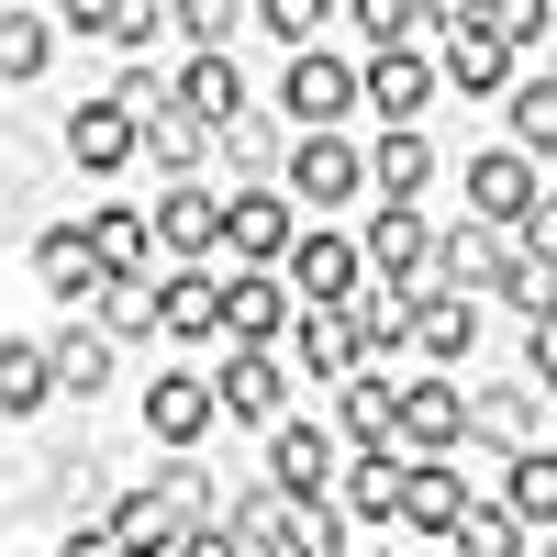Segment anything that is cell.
<instances>
[{"label": "cell", "instance_id": "cell-33", "mask_svg": "<svg viewBox=\"0 0 557 557\" xmlns=\"http://www.w3.org/2000/svg\"><path fill=\"white\" fill-rule=\"evenodd\" d=\"M45 57H57V23H45V12H0V78H45Z\"/></svg>", "mask_w": 557, "mask_h": 557}, {"label": "cell", "instance_id": "cell-11", "mask_svg": "<svg viewBox=\"0 0 557 557\" xmlns=\"http://www.w3.org/2000/svg\"><path fill=\"white\" fill-rule=\"evenodd\" d=\"M223 246H235L246 268H290V212H278V190H235V201H223Z\"/></svg>", "mask_w": 557, "mask_h": 557}, {"label": "cell", "instance_id": "cell-2", "mask_svg": "<svg viewBox=\"0 0 557 557\" xmlns=\"http://www.w3.org/2000/svg\"><path fill=\"white\" fill-rule=\"evenodd\" d=\"M278 101H290V123L335 134V123L357 112V67H346V57H323V45H301V57H290V78H278Z\"/></svg>", "mask_w": 557, "mask_h": 557}, {"label": "cell", "instance_id": "cell-32", "mask_svg": "<svg viewBox=\"0 0 557 557\" xmlns=\"http://www.w3.org/2000/svg\"><path fill=\"white\" fill-rule=\"evenodd\" d=\"M45 357H57V391H112V335H101V323H78V335H57Z\"/></svg>", "mask_w": 557, "mask_h": 557}, {"label": "cell", "instance_id": "cell-7", "mask_svg": "<svg viewBox=\"0 0 557 557\" xmlns=\"http://www.w3.org/2000/svg\"><path fill=\"white\" fill-rule=\"evenodd\" d=\"M146 235H157V246H168L178 268H201V257L223 246V201L201 190V178H178V190H168V201L146 212Z\"/></svg>", "mask_w": 557, "mask_h": 557}, {"label": "cell", "instance_id": "cell-5", "mask_svg": "<svg viewBox=\"0 0 557 557\" xmlns=\"http://www.w3.org/2000/svg\"><path fill=\"white\" fill-rule=\"evenodd\" d=\"M357 190H368V157L346 146V134H301V146H290V201L335 212V201H357Z\"/></svg>", "mask_w": 557, "mask_h": 557}, {"label": "cell", "instance_id": "cell-35", "mask_svg": "<svg viewBox=\"0 0 557 557\" xmlns=\"http://www.w3.org/2000/svg\"><path fill=\"white\" fill-rule=\"evenodd\" d=\"M513 157H557V89H513Z\"/></svg>", "mask_w": 557, "mask_h": 557}, {"label": "cell", "instance_id": "cell-29", "mask_svg": "<svg viewBox=\"0 0 557 557\" xmlns=\"http://www.w3.org/2000/svg\"><path fill=\"white\" fill-rule=\"evenodd\" d=\"M412 346H424L435 368H457V357L480 346V312H469V301H446V290H424V312H412Z\"/></svg>", "mask_w": 557, "mask_h": 557}, {"label": "cell", "instance_id": "cell-26", "mask_svg": "<svg viewBox=\"0 0 557 557\" xmlns=\"http://www.w3.org/2000/svg\"><path fill=\"white\" fill-rule=\"evenodd\" d=\"M78 312L101 323L112 346H123V335H157V278H101V290H89Z\"/></svg>", "mask_w": 557, "mask_h": 557}, {"label": "cell", "instance_id": "cell-17", "mask_svg": "<svg viewBox=\"0 0 557 557\" xmlns=\"http://www.w3.org/2000/svg\"><path fill=\"white\" fill-rule=\"evenodd\" d=\"M469 212L491 223V235H513V223L535 212V168H524L513 146H502V157H480V168H469Z\"/></svg>", "mask_w": 557, "mask_h": 557}, {"label": "cell", "instance_id": "cell-36", "mask_svg": "<svg viewBox=\"0 0 557 557\" xmlns=\"http://www.w3.org/2000/svg\"><path fill=\"white\" fill-rule=\"evenodd\" d=\"M201 146H212V134H201L190 112H168V123H146V157H157V168H178V178L201 168Z\"/></svg>", "mask_w": 557, "mask_h": 557}, {"label": "cell", "instance_id": "cell-44", "mask_svg": "<svg viewBox=\"0 0 557 557\" xmlns=\"http://www.w3.org/2000/svg\"><path fill=\"white\" fill-rule=\"evenodd\" d=\"M546 557H557V546H546Z\"/></svg>", "mask_w": 557, "mask_h": 557}, {"label": "cell", "instance_id": "cell-37", "mask_svg": "<svg viewBox=\"0 0 557 557\" xmlns=\"http://www.w3.org/2000/svg\"><path fill=\"white\" fill-rule=\"evenodd\" d=\"M480 34H502V45H546L557 23H546V0H480Z\"/></svg>", "mask_w": 557, "mask_h": 557}, {"label": "cell", "instance_id": "cell-1", "mask_svg": "<svg viewBox=\"0 0 557 557\" xmlns=\"http://www.w3.org/2000/svg\"><path fill=\"white\" fill-rule=\"evenodd\" d=\"M178 535H190V491L178 480H134L112 502V546L123 557H178Z\"/></svg>", "mask_w": 557, "mask_h": 557}, {"label": "cell", "instance_id": "cell-25", "mask_svg": "<svg viewBox=\"0 0 557 557\" xmlns=\"http://www.w3.org/2000/svg\"><path fill=\"white\" fill-rule=\"evenodd\" d=\"M502 480H513V491H502V513H513V524H546V535H557V446H524Z\"/></svg>", "mask_w": 557, "mask_h": 557}, {"label": "cell", "instance_id": "cell-23", "mask_svg": "<svg viewBox=\"0 0 557 557\" xmlns=\"http://www.w3.org/2000/svg\"><path fill=\"white\" fill-rule=\"evenodd\" d=\"M335 412H346V435H357V457H380V446H391V424H401V391L380 380V368H357V380L335 391Z\"/></svg>", "mask_w": 557, "mask_h": 557}, {"label": "cell", "instance_id": "cell-18", "mask_svg": "<svg viewBox=\"0 0 557 557\" xmlns=\"http://www.w3.org/2000/svg\"><path fill=\"white\" fill-rule=\"evenodd\" d=\"M435 78H457V89H502V78H513V45L480 34V0H457V34H446V67Z\"/></svg>", "mask_w": 557, "mask_h": 557}, {"label": "cell", "instance_id": "cell-42", "mask_svg": "<svg viewBox=\"0 0 557 557\" xmlns=\"http://www.w3.org/2000/svg\"><path fill=\"white\" fill-rule=\"evenodd\" d=\"M57 557H123V546H112V524H89V535H67Z\"/></svg>", "mask_w": 557, "mask_h": 557}, {"label": "cell", "instance_id": "cell-3", "mask_svg": "<svg viewBox=\"0 0 557 557\" xmlns=\"http://www.w3.org/2000/svg\"><path fill=\"white\" fill-rule=\"evenodd\" d=\"M368 268L391 278V290H435V223L424 212H368Z\"/></svg>", "mask_w": 557, "mask_h": 557}, {"label": "cell", "instance_id": "cell-15", "mask_svg": "<svg viewBox=\"0 0 557 557\" xmlns=\"http://www.w3.org/2000/svg\"><path fill=\"white\" fill-rule=\"evenodd\" d=\"M157 335H178V346H212V335H223V278H201V268L157 278Z\"/></svg>", "mask_w": 557, "mask_h": 557}, {"label": "cell", "instance_id": "cell-27", "mask_svg": "<svg viewBox=\"0 0 557 557\" xmlns=\"http://www.w3.org/2000/svg\"><path fill=\"white\" fill-rule=\"evenodd\" d=\"M346 312H357V346L380 357V346H401V335H412V312H424V290H391V278H368V290H357Z\"/></svg>", "mask_w": 557, "mask_h": 557}, {"label": "cell", "instance_id": "cell-14", "mask_svg": "<svg viewBox=\"0 0 557 557\" xmlns=\"http://www.w3.org/2000/svg\"><path fill=\"white\" fill-rule=\"evenodd\" d=\"M457 513H469V480H457L446 457H412L401 469V524L412 535H457Z\"/></svg>", "mask_w": 557, "mask_h": 557}, {"label": "cell", "instance_id": "cell-21", "mask_svg": "<svg viewBox=\"0 0 557 557\" xmlns=\"http://www.w3.org/2000/svg\"><path fill=\"white\" fill-rule=\"evenodd\" d=\"M34 268H45V290H57V301H89V290H101V246H89V223H57V235L34 246Z\"/></svg>", "mask_w": 557, "mask_h": 557}, {"label": "cell", "instance_id": "cell-31", "mask_svg": "<svg viewBox=\"0 0 557 557\" xmlns=\"http://www.w3.org/2000/svg\"><path fill=\"white\" fill-rule=\"evenodd\" d=\"M57 401V357L45 346H0V412H45Z\"/></svg>", "mask_w": 557, "mask_h": 557}, {"label": "cell", "instance_id": "cell-20", "mask_svg": "<svg viewBox=\"0 0 557 557\" xmlns=\"http://www.w3.org/2000/svg\"><path fill=\"white\" fill-rule=\"evenodd\" d=\"M212 412H223V401H212V380H190V368L146 391V424H157L168 446H201V435H212Z\"/></svg>", "mask_w": 557, "mask_h": 557}, {"label": "cell", "instance_id": "cell-9", "mask_svg": "<svg viewBox=\"0 0 557 557\" xmlns=\"http://www.w3.org/2000/svg\"><path fill=\"white\" fill-rule=\"evenodd\" d=\"M357 101L380 112V134H412V112L435 101V67L412 57V45H401V57H368V78H357Z\"/></svg>", "mask_w": 557, "mask_h": 557}, {"label": "cell", "instance_id": "cell-41", "mask_svg": "<svg viewBox=\"0 0 557 557\" xmlns=\"http://www.w3.org/2000/svg\"><path fill=\"white\" fill-rule=\"evenodd\" d=\"M524 368H535V380H557V323H535V335H524Z\"/></svg>", "mask_w": 557, "mask_h": 557}, {"label": "cell", "instance_id": "cell-28", "mask_svg": "<svg viewBox=\"0 0 557 557\" xmlns=\"http://www.w3.org/2000/svg\"><path fill=\"white\" fill-rule=\"evenodd\" d=\"M368 168H380V201L412 212V190L435 178V146H424V134H380V146H368Z\"/></svg>", "mask_w": 557, "mask_h": 557}, {"label": "cell", "instance_id": "cell-19", "mask_svg": "<svg viewBox=\"0 0 557 557\" xmlns=\"http://www.w3.org/2000/svg\"><path fill=\"white\" fill-rule=\"evenodd\" d=\"M268 480H278V502H312V491H335V446H323L312 424H278V435H268Z\"/></svg>", "mask_w": 557, "mask_h": 557}, {"label": "cell", "instance_id": "cell-43", "mask_svg": "<svg viewBox=\"0 0 557 557\" xmlns=\"http://www.w3.org/2000/svg\"><path fill=\"white\" fill-rule=\"evenodd\" d=\"M368 557H380V546H368Z\"/></svg>", "mask_w": 557, "mask_h": 557}, {"label": "cell", "instance_id": "cell-38", "mask_svg": "<svg viewBox=\"0 0 557 557\" xmlns=\"http://www.w3.org/2000/svg\"><path fill=\"white\" fill-rule=\"evenodd\" d=\"M469 435H502V446L524 457V435H535V412H524L513 391H491V401H469Z\"/></svg>", "mask_w": 557, "mask_h": 557}, {"label": "cell", "instance_id": "cell-39", "mask_svg": "<svg viewBox=\"0 0 557 557\" xmlns=\"http://www.w3.org/2000/svg\"><path fill=\"white\" fill-rule=\"evenodd\" d=\"M257 23H268V34H290V45H301V34L323 23V0H268V12H257Z\"/></svg>", "mask_w": 557, "mask_h": 557}, {"label": "cell", "instance_id": "cell-12", "mask_svg": "<svg viewBox=\"0 0 557 557\" xmlns=\"http://www.w3.org/2000/svg\"><path fill=\"white\" fill-rule=\"evenodd\" d=\"M278 312H290V278L278 268H235L223 278V346H268Z\"/></svg>", "mask_w": 557, "mask_h": 557}, {"label": "cell", "instance_id": "cell-45", "mask_svg": "<svg viewBox=\"0 0 557 557\" xmlns=\"http://www.w3.org/2000/svg\"><path fill=\"white\" fill-rule=\"evenodd\" d=\"M546 89H557V78H546Z\"/></svg>", "mask_w": 557, "mask_h": 557}, {"label": "cell", "instance_id": "cell-30", "mask_svg": "<svg viewBox=\"0 0 557 557\" xmlns=\"http://www.w3.org/2000/svg\"><path fill=\"white\" fill-rule=\"evenodd\" d=\"M89 246H101V278H146V257H157L146 212H89Z\"/></svg>", "mask_w": 557, "mask_h": 557}, {"label": "cell", "instance_id": "cell-13", "mask_svg": "<svg viewBox=\"0 0 557 557\" xmlns=\"http://www.w3.org/2000/svg\"><path fill=\"white\" fill-rule=\"evenodd\" d=\"M290 301H312V312L357 301V246H346V235H301V246H290Z\"/></svg>", "mask_w": 557, "mask_h": 557}, {"label": "cell", "instance_id": "cell-16", "mask_svg": "<svg viewBox=\"0 0 557 557\" xmlns=\"http://www.w3.org/2000/svg\"><path fill=\"white\" fill-rule=\"evenodd\" d=\"M178 112H190L201 134H235V123H246V78H235V67H223L212 45H201V57L178 67Z\"/></svg>", "mask_w": 557, "mask_h": 557}, {"label": "cell", "instance_id": "cell-24", "mask_svg": "<svg viewBox=\"0 0 557 557\" xmlns=\"http://www.w3.org/2000/svg\"><path fill=\"white\" fill-rule=\"evenodd\" d=\"M357 312L335 301V312H301V368H312V380H357Z\"/></svg>", "mask_w": 557, "mask_h": 557}, {"label": "cell", "instance_id": "cell-6", "mask_svg": "<svg viewBox=\"0 0 557 557\" xmlns=\"http://www.w3.org/2000/svg\"><path fill=\"white\" fill-rule=\"evenodd\" d=\"M212 401L235 412V424H257V435H278V424H290V391H278V357H268V346H235V357H223Z\"/></svg>", "mask_w": 557, "mask_h": 557}, {"label": "cell", "instance_id": "cell-8", "mask_svg": "<svg viewBox=\"0 0 557 557\" xmlns=\"http://www.w3.org/2000/svg\"><path fill=\"white\" fill-rule=\"evenodd\" d=\"M391 435H401L412 457H457V446H469V401H457V380H412Z\"/></svg>", "mask_w": 557, "mask_h": 557}, {"label": "cell", "instance_id": "cell-22", "mask_svg": "<svg viewBox=\"0 0 557 557\" xmlns=\"http://www.w3.org/2000/svg\"><path fill=\"white\" fill-rule=\"evenodd\" d=\"M335 502H346L357 524H391V513H401V457H391V446H380V457H346V469H335Z\"/></svg>", "mask_w": 557, "mask_h": 557}, {"label": "cell", "instance_id": "cell-34", "mask_svg": "<svg viewBox=\"0 0 557 557\" xmlns=\"http://www.w3.org/2000/svg\"><path fill=\"white\" fill-rule=\"evenodd\" d=\"M457 557H524V524L502 513V502H469V513H457V535H446Z\"/></svg>", "mask_w": 557, "mask_h": 557}, {"label": "cell", "instance_id": "cell-4", "mask_svg": "<svg viewBox=\"0 0 557 557\" xmlns=\"http://www.w3.org/2000/svg\"><path fill=\"white\" fill-rule=\"evenodd\" d=\"M435 290H513V235H491V223H457L435 235Z\"/></svg>", "mask_w": 557, "mask_h": 557}, {"label": "cell", "instance_id": "cell-10", "mask_svg": "<svg viewBox=\"0 0 557 557\" xmlns=\"http://www.w3.org/2000/svg\"><path fill=\"white\" fill-rule=\"evenodd\" d=\"M134 146H146V123H134V101H78L67 112V157L89 168V178H112Z\"/></svg>", "mask_w": 557, "mask_h": 557}, {"label": "cell", "instance_id": "cell-40", "mask_svg": "<svg viewBox=\"0 0 557 557\" xmlns=\"http://www.w3.org/2000/svg\"><path fill=\"white\" fill-rule=\"evenodd\" d=\"M178 557H246V546L223 535V524H190V535H178Z\"/></svg>", "mask_w": 557, "mask_h": 557}]
</instances>
